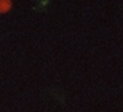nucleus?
Returning <instances> with one entry per match:
<instances>
[{
    "label": "nucleus",
    "mask_w": 123,
    "mask_h": 112,
    "mask_svg": "<svg viewBox=\"0 0 123 112\" xmlns=\"http://www.w3.org/2000/svg\"><path fill=\"white\" fill-rule=\"evenodd\" d=\"M12 3L10 0H0V12H7L11 10Z\"/></svg>",
    "instance_id": "f257e3e1"
}]
</instances>
